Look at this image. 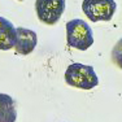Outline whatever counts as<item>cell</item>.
I'll list each match as a JSON object with an SVG mask.
<instances>
[{"mask_svg":"<svg viewBox=\"0 0 122 122\" xmlns=\"http://www.w3.org/2000/svg\"><path fill=\"white\" fill-rule=\"evenodd\" d=\"M65 0H36L35 10L38 18L46 25L57 24L65 10Z\"/></svg>","mask_w":122,"mask_h":122,"instance_id":"cell-4","label":"cell"},{"mask_svg":"<svg viewBox=\"0 0 122 122\" xmlns=\"http://www.w3.org/2000/svg\"><path fill=\"white\" fill-rule=\"evenodd\" d=\"M112 61L120 69H122V38L116 43L112 49Z\"/></svg>","mask_w":122,"mask_h":122,"instance_id":"cell-8","label":"cell"},{"mask_svg":"<svg viewBox=\"0 0 122 122\" xmlns=\"http://www.w3.org/2000/svg\"><path fill=\"white\" fill-rule=\"evenodd\" d=\"M117 9L114 0H83L82 10L92 22L110 21Z\"/></svg>","mask_w":122,"mask_h":122,"instance_id":"cell-3","label":"cell"},{"mask_svg":"<svg viewBox=\"0 0 122 122\" xmlns=\"http://www.w3.org/2000/svg\"><path fill=\"white\" fill-rule=\"evenodd\" d=\"M65 82L69 86L81 90H92L99 85V78L91 65L75 62L68 66L65 71Z\"/></svg>","mask_w":122,"mask_h":122,"instance_id":"cell-1","label":"cell"},{"mask_svg":"<svg viewBox=\"0 0 122 122\" xmlns=\"http://www.w3.org/2000/svg\"><path fill=\"white\" fill-rule=\"evenodd\" d=\"M17 107L10 95L0 92V122H16Z\"/></svg>","mask_w":122,"mask_h":122,"instance_id":"cell-7","label":"cell"},{"mask_svg":"<svg viewBox=\"0 0 122 122\" xmlns=\"http://www.w3.org/2000/svg\"><path fill=\"white\" fill-rule=\"evenodd\" d=\"M66 40L71 48L78 51H87L94 44L92 29L83 20H71L66 22Z\"/></svg>","mask_w":122,"mask_h":122,"instance_id":"cell-2","label":"cell"},{"mask_svg":"<svg viewBox=\"0 0 122 122\" xmlns=\"http://www.w3.org/2000/svg\"><path fill=\"white\" fill-rule=\"evenodd\" d=\"M38 44V35L35 31L26 27L16 29V46L14 49L18 55H30Z\"/></svg>","mask_w":122,"mask_h":122,"instance_id":"cell-5","label":"cell"},{"mask_svg":"<svg viewBox=\"0 0 122 122\" xmlns=\"http://www.w3.org/2000/svg\"><path fill=\"white\" fill-rule=\"evenodd\" d=\"M16 46V27L10 21L0 17V51H9Z\"/></svg>","mask_w":122,"mask_h":122,"instance_id":"cell-6","label":"cell"}]
</instances>
